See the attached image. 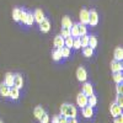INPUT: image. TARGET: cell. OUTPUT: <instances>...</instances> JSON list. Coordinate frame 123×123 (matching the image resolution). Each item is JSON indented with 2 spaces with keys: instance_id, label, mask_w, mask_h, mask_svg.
<instances>
[{
  "instance_id": "21",
  "label": "cell",
  "mask_w": 123,
  "mask_h": 123,
  "mask_svg": "<svg viewBox=\"0 0 123 123\" xmlns=\"http://www.w3.org/2000/svg\"><path fill=\"white\" fill-rule=\"evenodd\" d=\"M113 81L116 84H122V81H123L122 71H116V73H113Z\"/></svg>"
},
{
  "instance_id": "26",
  "label": "cell",
  "mask_w": 123,
  "mask_h": 123,
  "mask_svg": "<svg viewBox=\"0 0 123 123\" xmlns=\"http://www.w3.org/2000/svg\"><path fill=\"white\" fill-rule=\"evenodd\" d=\"M89 47L95 49L97 47V38L95 36H89Z\"/></svg>"
},
{
  "instance_id": "24",
  "label": "cell",
  "mask_w": 123,
  "mask_h": 123,
  "mask_svg": "<svg viewBox=\"0 0 123 123\" xmlns=\"http://www.w3.org/2000/svg\"><path fill=\"white\" fill-rule=\"evenodd\" d=\"M59 50H60L62 58H68V57L70 55V48H68V47H65V46H63L62 48H59Z\"/></svg>"
},
{
  "instance_id": "6",
  "label": "cell",
  "mask_w": 123,
  "mask_h": 123,
  "mask_svg": "<svg viewBox=\"0 0 123 123\" xmlns=\"http://www.w3.org/2000/svg\"><path fill=\"white\" fill-rule=\"evenodd\" d=\"M17 89H22L24 86V78L21 74H14V85Z\"/></svg>"
},
{
  "instance_id": "35",
  "label": "cell",
  "mask_w": 123,
  "mask_h": 123,
  "mask_svg": "<svg viewBox=\"0 0 123 123\" xmlns=\"http://www.w3.org/2000/svg\"><path fill=\"white\" fill-rule=\"evenodd\" d=\"M26 15H27V12L26 11H24V10H21V14H20V21L21 22H26Z\"/></svg>"
},
{
  "instance_id": "38",
  "label": "cell",
  "mask_w": 123,
  "mask_h": 123,
  "mask_svg": "<svg viewBox=\"0 0 123 123\" xmlns=\"http://www.w3.org/2000/svg\"><path fill=\"white\" fill-rule=\"evenodd\" d=\"M116 91H117V95H122V91H123V89H122V84H117V86H116Z\"/></svg>"
},
{
  "instance_id": "12",
  "label": "cell",
  "mask_w": 123,
  "mask_h": 123,
  "mask_svg": "<svg viewBox=\"0 0 123 123\" xmlns=\"http://www.w3.org/2000/svg\"><path fill=\"white\" fill-rule=\"evenodd\" d=\"M9 97L12 98V100H17L20 97V89H17L15 86H11L10 87V92H9Z\"/></svg>"
},
{
  "instance_id": "32",
  "label": "cell",
  "mask_w": 123,
  "mask_h": 123,
  "mask_svg": "<svg viewBox=\"0 0 123 123\" xmlns=\"http://www.w3.org/2000/svg\"><path fill=\"white\" fill-rule=\"evenodd\" d=\"M52 58H53L54 62H58V60L62 59V54H60V50H59V49H55V50H54L53 54H52Z\"/></svg>"
},
{
  "instance_id": "17",
  "label": "cell",
  "mask_w": 123,
  "mask_h": 123,
  "mask_svg": "<svg viewBox=\"0 0 123 123\" xmlns=\"http://www.w3.org/2000/svg\"><path fill=\"white\" fill-rule=\"evenodd\" d=\"M4 84H6L9 87H11L14 85V74L11 73H6L5 75V80H4Z\"/></svg>"
},
{
  "instance_id": "41",
  "label": "cell",
  "mask_w": 123,
  "mask_h": 123,
  "mask_svg": "<svg viewBox=\"0 0 123 123\" xmlns=\"http://www.w3.org/2000/svg\"><path fill=\"white\" fill-rule=\"evenodd\" d=\"M68 123H78V121H76V118H69Z\"/></svg>"
},
{
  "instance_id": "2",
  "label": "cell",
  "mask_w": 123,
  "mask_h": 123,
  "mask_svg": "<svg viewBox=\"0 0 123 123\" xmlns=\"http://www.w3.org/2000/svg\"><path fill=\"white\" fill-rule=\"evenodd\" d=\"M98 24V14L96 12V10H91L89 11V24L91 26H96Z\"/></svg>"
},
{
  "instance_id": "10",
  "label": "cell",
  "mask_w": 123,
  "mask_h": 123,
  "mask_svg": "<svg viewBox=\"0 0 123 123\" xmlns=\"http://www.w3.org/2000/svg\"><path fill=\"white\" fill-rule=\"evenodd\" d=\"M83 116L85 118H91L92 116H94V107H91L89 105H86L85 107H83Z\"/></svg>"
},
{
  "instance_id": "39",
  "label": "cell",
  "mask_w": 123,
  "mask_h": 123,
  "mask_svg": "<svg viewBox=\"0 0 123 123\" xmlns=\"http://www.w3.org/2000/svg\"><path fill=\"white\" fill-rule=\"evenodd\" d=\"M113 123H123V116L121 115V116L115 117V122H113Z\"/></svg>"
},
{
  "instance_id": "4",
  "label": "cell",
  "mask_w": 123,
  "mask_h": 123,
  "mask_svg": "<svg viewBox=\"0 0 123 123\" xmlns=\"http://www.w3.org/2000/svg\"><path fill=\"white\" fill-rule=\"evenodd\" d=\"M76 79L79 81H83V83H85L86 79H87V73L84 67H79L78 70H76Z\"/></svg>"
},
{
  "instance_id": "27",
  "label": "cell",
  "mask_w": 123,
  "mask_h": 123,
  "mask_svg": "<svg viewBox=\"0 0 123 123\" xmlns=\"http://www.w3.org/2000/svg\"><path fill=\"white\" fill-rule=\"evenodd\" d=\"M20 14H21V9H14V11H12V18L15 20L16 22L20 21Z\"/></svg>"
},
{
  "instance_id": "28",
  "label": "cell",
  "mask_w": 123,
  "mask_h": 123,
  "mask_svg": "<svg viewBox=\"0 0 123 123\" xmlns=\"http://www.w3.org/2000/svg\"><path fill=\"white\" fill-rule=\"evenodd\" d=\"M35 22V18H33V15L31 14V12H27V15H26V25H28V26H31Z\"/></svg>"
},
{
  "instance_id": "16",
  "label": "cell",
  "mask_w": 123,
  "mask_h": 123,
  "mask_svg": "<svg viewBox=\"0 0 123 123\" xmlns=\"http://www.w3.org/2000/svg\"><path fill=\"white\" fill-rule=\"evenodd\" d=\"M43 113H44V110H43L42 106H37V107H35V110H33V116H35L36 119L39 121V118L42 117Z\"/></svg>"
},
{
  "instance_id": "15",
  "label": "cell",
  "mask_w": 123,
  "mask_h": 123,
  "mask_svg": "<svg viewBox=\"0 0 123 123\" xmlns=\"http://www.w3.org/2000/svg\"><path fill=\"white\" fill-rule=\"evenodd\" d=\"M9 92H10V87L6 84H0V95L3 97H9Z\"/></svg>"
},
{
  "instance_id": "13",
  "label": "cell",
  "mask_w": 123,
  "mask_h": 123,
  "mask_svg": "<svg viewBox=\"0 0 123 123\" xmlns=\"http://www.w3.org/2000/svg\"><path fill=\"white\" fill-rule=\"evenodd\" d=\"M83 94H85L87 97L94 94V89H92V85L90 83H85L83 85Z\"/></svg>"
},
{
  "instance_id": "7",
  "label": "cell",
  "mask_w": 123,
  "mask_h": 123,
  "mask_svg": "<svg viewBox=\"0 0 123 123\" xmlns=\"http://www.w3.org/2000/svg\"><path fill=\"white\" fill-rule=\"evenodd\" d=\"M79 20H80V24H83V25H87L89 24V11L86 9H83L80 11Z\"/></svg>"
},
{
  "instance_id": "42",
  "label": "cell",
  "mask_w": 123,
  "mask_h": 123,
  "mask_svg": "<svg viewBox=\"0 0 123 123\" xmlns=\"http://www.w3.org/2000/svg\"><path fill=\"white\" fill-rule=\"evenodd\" d=\"M0 123H3V121H1V119H0Z\"/></svg>"
},
{
  "instance_id": "22",
  "label": "cell",
  "mask_w": 123,
  "mask_h": 123,
  "mask_svg": "<svg viewBox=\"0 0 123 123\" xmlns=\"http://www.w3.org/2000/svg\"><path fill=\"white\" fill-rule=\"evenodd\" d=\"M83 54H84V57H86V58H90V57H92V54H94V49H92L91 47H84L83 48Z\"/></svg>"
},
{
  "instance_id": "14",
  "label": "cell",
  "mask_w": 123,
  "mask_h": 123,
  "mask_svg": "<svg viewBox=\"0 0 123 123\" xmlns=\"http://www.w3.org/2000/svg\"><path fill=\"white\" fill-rule=\"evenodd\" d=\"M53 44H54V47H55L57 49L62 48V47L64 46V38L62 37L60 35L55 36V37H54V41H53Z\"/></svg>"
},
{
  "instance_id": "34",
  "label": "cell",
  "mask_w": 123,
  "mask_h": 123,
  "mask_svg": "<svg viewBox=\"0 0 123 123\" xmlns=\"http://www.w3.org/2000/svg\"><path fill=\"white\" fill-rule=\"evenodd\" d=\"M71 48H74V49H79V48H81L79 38H74V39H73V47H71Z\"/></svg>"
},
{
  "instance_id": "29",
  "label": "cell",
  "mask_w": 123,
  "mask_h": 123,
  "mask_svg": "<svg viewBox=\"0 0 123 123\" xmlns=\"http://www.w3.org/2000/svg\"><path fill=\"white\" fill-rule=\"evenodd\" d=\"M86 32H87V27H86V25L79 24V36H84V35H86Z\"/></svg>"
},
{
  "instance_id": "8",
  "label": "cell",
  "mask_w": 123,
  "mask_h": 123,
  "mask_svg": "<svg viewBox=\"0 0 123 123\" xmlns=\"http://www.w3.org/2000/svg\"><path fill=\"white\" fill-rule=\"evenodd\" d=\"M39 30L42 31L43 33H47V32H49V30H50V22L48 21L47 18H44V20H42L39 24Z\"/></svg>"
},
{
  "instance_id": "9",
  "label": "cell",
  "mask_w": 123,
  "mask_h": 123,
  "mask_svg": "<svg viewBox=\"0 0 123 123\" xmlns=\"http://www.w3.org/2000/svg\"><path fill=\"white\" fill-rule=\"evenodd\" d=\"M123 67H122V62L119 60H116L113 59L111 62V70H112V73H116V71H122Z\"/></svg>"
},
{
  "instance_id": "11",
  "label": "cell",
  "mask_w": 123,
  "mask_h": 123,
  "mask_svg": "<svg viewBox=\"0 0 123 123\" xmlns=\"http://www.w3.org/2000/svg\"><path fill=\"white\" fill-rule=\"evenodd\" d=\"M33 18H35V21L37 22V24H39L42 20H44V14H43V11L41 9H37V10H35V12H33Z\"/></svg>"
},
{
  "instance_id": "5",
  "label": "cell",
  "mask_w": 123,
  "mask_h": 123,
  "mask_svg": "<svg viewBox=\"0 0 123 123\" xmlns=\"http://www.w3.org/2000/svg\"><path fill=\"white\" fill-rule=\"evenodd\" d=\"M110 112H111V116L112 117H117L122 115V107L118 106L116 102H113L111 106H110Z\"/></svg>"
},
{
  "instance_id": "31",
  "label": "cell",
  "mask_w": 123,
  "mask_h": 123,
  "mask_svg": "<svg viewBox=\"0 0 123 123\" xmlns=\"http://www.w3.org/2000/svg\"><path fill=\"white\" fill-rule=\"evenodd\" d=\"M73 39H74V38L71 37V36L64 38V46L68 47V48H71V47H73Z\"/></svg>"
},
{
  "instance_id": "20",
  "label": "cell",
  "mask_w": 123,
  "mask_h": 123,
  "mask_svg": "<svg viewBox=\"0 0 123 123\" xmlns=\"http://www.w3.org/2000/svg\"><path fill=\"white\" fill-rule=\"evenodd\" d=\"M78 38H79V41H80V46L83 47V48L89 46V36L84 35V36H79Z\"/></svg>"
},
{
  "instance_id": "30",
  "label": "cell",
  "mask_w": 123,
  "mask_h": 123,
  "mask_svg": "<svg viewBox=\"0 0 123 123\" xmlns=\"http://www.w3.org/2000/svg\"><path fill=\"white\" fill-rule=\"evenodd\" d=\"M60 36L63 38H67L70 36V28L68 27H62V32H60Z\"/></svg>"
},
{
  "instance_id": "19",
  "label": "cell",
  "mask_w": 123,
  "mask_h": 123,
  "mask_svg": "<svg viewBox=\"0 0 123 123\" xmlns=\"http://www.w3.org/2000/svg\"><path fill=\"white\" fill-rule=\"evenodd\" d=\"M70 36L71 37H79V24H73L70 27Z\"/></svg>"
},
{
  "instance_id": "18",
  "label": "cell",
  "mask_w": 123,
  "mask_h": 123,
  "mask_svg": "<svg viewBox=\"0 0 123 123\" xmlns=\"http://www.w3.org/2000/svg\"><path fill=\"white\" fill-rule=\"evenodd\" d=\"M113 57H115V59H116V60L122 62V59H123V49H122V47H117V48L115 49Z\"/></svg>"
},
{
  "instance_id": "23",
  "label": "cell",
  "mask_w": 123,
  "mask_h": 123,
  "mask_svg": "<svg viewBox=\"0 0 123 123\" xmlns=\"http://www.w3.org/2000/svg\"><path fill=\"white\" fill-rule=\"evenodd\" d=\"M71 25H73V22H71V20H70L68 16H64L63 18H62V27H68V28H70Z\"/></svg>"
},
{
  "instance_id": "36",
  "label": "cell",
  "mask_w": 123,
  "mask_h": 123,
  "mask_svg": "<svg viewBox=\"0 0 123 123\" xmlns=\"http://www.w3.org/2000/svg\"><path fill=\"white\" fill-rule=\"evenodd\" d=\"M58 118H59V123H68V117L67 116H64V115H60V116H58Z\"/></svg>"
},
{
  "instance_id": "1",
  "label": "cell",
  "mask_w": 123,
  "mask_h": 123,
  "mask_svg": "<svg viewBox=\"0 0 123 123\" xmlns=\"http://www.w3.org/2000/svg\"><path fill=\"white\" fill-rule=\"evenodd\" d=\"M60 113L67 116L68 118H76L78 112H76L75 106L70 105V104H63L60 106Z\"/></svg>"
},
{
  "instance_id": "3",
  "label": "cell",
  "mask_w": 123,
  "mask_h": 123,
  "mask_svg": "<svg viewBox=\"0 0 123 123\" xmlns=\"http://www.w3.org/2000/svg\"><path fill=\"white\" fill-rule=\"evenodd\" d=\"M76 104L80 108H83L87 105V96L85 94H83V92H79L78 96H76Z\"/></svg>"
},
{
  "instance_id": "33",
  "label": "cell",
  "mask_w": 123,
  "mask_h": 123,
  "mask_svg": "<svg viewBox=\"0 0 123 123\" xmlns=\"http://www.w3.org/2000/svg\"><path fill=\"white\" fill-rule=\"evenodd\" d=\"M39 122H41V123H49V116L46 113V112L42 115V117L39 118Z\"/></svg>"
},
{
  "instance_id": "37",
  "label": "cell",
  "mask_w": 123,
  "mask_h": 123,
  "mask_svg": "<svg viewBox=\"0 0 123 123\" xmlns=\"http://www.w3.org/2000/svg\"><path fill=\"white\" fill-rule=\"evenodd\" d=\"M116 104L121 107H123V98H122V95H117V98H116Z\"/></svg>"
},
{
  "instance_id": "40",
  "label": "cell",
  "mask_w": 123,
  "mask_h": 123,
  "mask_svg": "<svg viewBox=\"0 0 123 123\" xmlns=\"http://www.w3.org/2000/svg\"><path fill=\"white\" fill-rule=\"evenodd\" d=\"M52 123H59V118H58V116H54V117L52 118Z\"/></svg>"
},
{
  "instance_id": "25",
  "label": "cell",
  "mask_w": 123,
  "mask_h": 123,
  "mask_svg": "<svg viewBox=\"0 0 123 123\" xmlns=\"http://www.w3.org/2000/svg\"><path fill=\"white\" fill-rule=\"evenodd\" d=\"M96 104H97V97L92 94L91 96H89L87 97V105L89 106H91V107H95L96 106Z\"/></svg>"
}]
</instances>
